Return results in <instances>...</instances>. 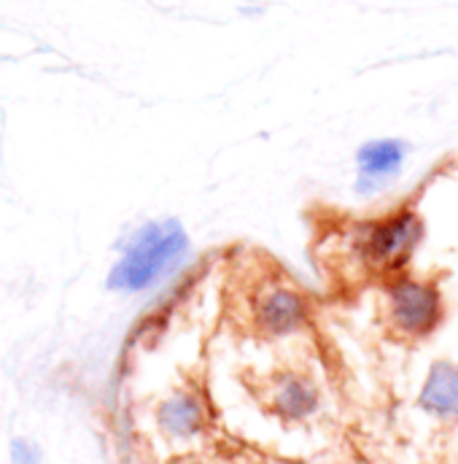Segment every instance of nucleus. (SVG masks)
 Here are the masks:
<instances>
[{"instance_id":"obj_1","label":"nucleus","mask_w":458,"mask_h":464,"mask_svg":"<svg viewBox=\"0 0 458 464\" xmlns=\"http://www.w3.org/2000/svg\"><path fill=\"white\" fill-rule=\"evenodd\" d=\"M189 235L178 219L146 222L129 235L121 256L109 273V289L138 295L178 270L189 254Z\"/></svg>"},{"instance_id":"obj_2","label":"nucleus","mask_w":458,"mask_h":464,"mask_svg":"<svg viewBox=\"0 0 458 464\" xmlns=\"http://www.w3.org/2000/svg\"><path fill=\"white\" fill-rule=\"evenodd\" d=\"M426 235V225L415 208H399L388 217L372 219L356 232L358 259L380 278H394L407 270L413 254Z\"/></svg>"},{"instance_id":"obj_3","label":"nucleus","mask_w":458,"mask_h":464,"mask_svg":"<svg viewBox=\"0 0 458 464\" xmlns=\"http://www.w3.org/2000/svg\"><path fill=\"white\" fill-rule=\"evenodd\" d=\"M383 297L386 322L402 341H424L445 319V297L432 278H415L410 273L394 276L386 281Z\"/></svg>"},{"instance_id":"obj_4","label":"nucleus","mask_w":458,"mask_h":464,"mask_svg":"<svg viewBox=\"0 0 458 464\" xmlns=\"http://www.w3.org/2000/svg\"><path fill=\"white\" fill-rule=\"evenodd\" d=\"M251 322L267 338H286L310 322V303L302 292L275 284L251 303Z\"/></svg>"},{"instance_id":"obj_5","label":"nucleus","mask_w":458,"mask_h":464,"mask_svg":"<svg viewBox=\"0 0 458 464\" xmlns=\"http://www.w3.org/2000/svg\"><path fill=\"white\" fill-rule=\"evenodd\" d=\"M407 157V143L396 138H377L356 151V195L375 198L396 181Z\"/></svg>"},{"instance_id":"obj_6","label":"nucleus","mask_w":458,"mask_h":464,"mask_svg":"<svg viewBox=\"0 0 458 464\" xmlns=\"http://www.w3.org/2000/svg\"><path fill=\"white\" fill-rule=\"evenodd\" d=\"M267 411L275 413L281 421H305L321 405V392L313 378L297 370L275 372L267 383L264 394Z\"/></svg>"},{"instance_id":"obj_7","label":"nucleus","mask_w":458,"mask_h":464,"mask_svg":"<svg viewBox=\"0 0 458 464\" xmlns=\"http://www.w3.org/2000/svg\"><path fill=\"white\" fill-rule=\"evenodd\" d=\"M208 424V405L200 392L178 389L157 408V427L167 440H192Z\"/></svg>"},{"instance_id":"obj_8","label":"nucleus","mask_w":458,"mask_h":464,"mask_svg":"<svg viewBox=\"0 0 458 464\" xmlns=\"http://www.w3.org/2000/svg\"><path fill=\"white\" fill-rule=\"evenodd\" d=\"M418 408L440 421L458 424V364L448 359L432 362L418 392Z\"/></svg>"},{"instance_id":"obj_9","label":"nucleus","mask_w":458,"mask_h":464,"mask_svg":"<svg viewBox=\"0 0 458 464\" xmlns=\"http://www.w3.org/2000/svg\"><path fill=\"white\" fill-rule=\"evenodd\" d=\"M11 459H14V464H38V449L30 446L27 440H14L11 443Z\"/></svg>"},{"instance_id":"obj_10","label":"nucleus","mask_w":458,"mask_h":464,"mask_svg":"<svg viewBox=\"0 0 458 464\" xmlns=\"http://www.w3.org/2000/svg\"><path fill=\"white\" fill-rule=\"evenodd\" d=\"M184 464H205V462H184Z\"/></svg>"},{"instance_id":"obj_11","label":"nucleus","mask_w":458,"mask_h":464,"mask_svg":"<svg viewBox=\"0 0 458 464\" xmlns=\"http://www.w3.org/2000/svg\"><path fill=\"white\" fill-rule=\"evenodd\" d=\"M286 464H305V462H286Z\"/></svg>"}]
</instances>
